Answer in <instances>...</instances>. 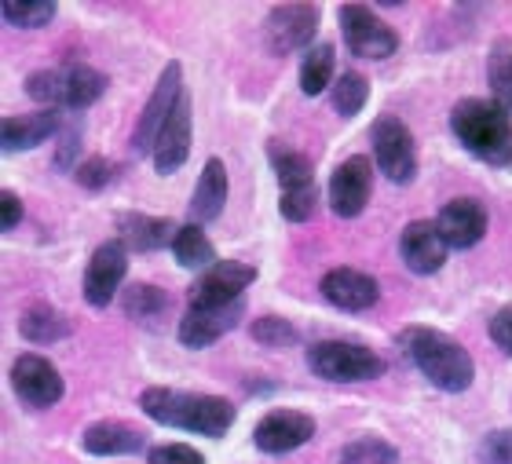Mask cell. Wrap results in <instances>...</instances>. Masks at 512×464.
Here are the masks:
<instances>
[{
  "label": "cell",
  "instance_id": "cell-6",
  "mask_svg": "<svg viewBox=\"0 0 512 464\" xmlns=\"http://www.w3.org/2000/svg\"><path fill=\"white\" fill-rule=\"evenodd\" d=\"M370 139H374V161L377 169L388 176L392 183H410L417 172V147H414V132L392 114H381L370 128Z\"/></svg>",
  "mask_w": 512,
  "mask_h": 464
},
{
  "label": "cell",
  "instance_id": "cell-29",
  "mask_svg": "<svg viewBox=\"0 0 512 464\" xmlns=\"http://www.w3.org/2000/svg\"><path fill=\"white\" fill-rule=\"evenodd\" d=\"M487 81H491L494 103L512 117V44L509 41H498L491 48V59H487Z\"/></svg>",
  "mask_w": 512,
  "mask_h": 464
},
{
  "label": "cell",
  "instance_id": "cell-17",
  "mask_svg": "<svg viewBox=\"0 0 512 464\" xmlns=\"http://www.w3.org/2000/svg\"><path fill=\"white\" fill-rule=\"evenodd\" d=\"M447 249L450 245L443 242L439 227L428 220H414L399 238V256H403V264L414 275H436L443 260H447Z\"/></svg>",
  "mask_w": 512,
  "mask_h": 464
},
{
  "label": "cell",
  "instance_id": "cell-3",
  "mask_svg": "<svg viewBox=\"0 0 512 464\" xmlns=\"http://www.w3.org/2000/svg\"><path fill=\"white\" fill-rule=\"evenodd\" d=\"M450 128L461 147L487 165H512V117L487 99H461L450 114Z\"/></svg>",
  "mask_w": 512,
  "mask_h": 464
},
{
  "label": "cell",
  "instance_id": "cell-34",
  "mask_svg": "<svg viewBox=\"0 0 512 464\" xmlns=\"http://www.w3.org/2000/svg\"><path fill=\"white\" fill-rule=\"evenodd\" d=\"M26 92H30V99H37L44 110H55V106L66 99L63 74H55V70H37V74L26 77Z\"/></svg>",
  "mask_w": 512,
  "mask_h": 464
},
{
  "label": "cell",
  "instance_id": "cell-7",
  "mask_svg": "<svg viewBox=\"0 0 512 464\" xmlns=\"http://www.w3.org/2000/svg\"><path fill=\"white\" fill-rule=\"evenodd\" d=\"M341 33H344L348 52L359 55V59H374V63L395 55V48H399L395 30L384 19H377L366 4H344L341 8Z\"/></svg>",
  "mask_w": 512,
  "mask_h": 464
},
{
  "label": "cell",
  "instance_id": "cell-21",
  "mask_svg": "<svg viewBox=\"0 0 512 464\" xmlns=\"http://www.w3.org/2000/svg\"><path fill=\"white\" fill-rule=\"evenodd\" d=\"M118 242L125 245L128 253H158L165 245L176 242L180 227L169 220H158V216H143V212H125L118 216Z\"/></svg>",
  "mask_w": 512,
  "mask_h": 464
},
{
  "label": "cell",
  "instance_id": "cell-31",
  "mask_svg": "<svg viewBox=\"0 0 512 464\" xmlns=\"http://www.w3.org/2000/svg\"><path fill=\"white\" fill-rule=\"evenodd\" d=\"M0 15L19 30H37V26H48L55 19V4L52 0H4Z\"/></svg>",
  "mask_w": 512,
  "mask_h": 464
},
{
  "label": "cell",
  "instance_id": "cell-14",
  "mask_svg": "<svg viewBox=\"0 0 512 464\" xmlns=\"http://www.w3.org/2000/svg\"><path fill=\"white\" fill-rule=\"evenodd\" d=\"M128 275V249L121 242L99 245L85 271V300L92 307H107L118 296L121 282Z\"/></svg>",
  "mask_w": 512,
  "mask_h": 464
},
{
  "label": "cell",
  "instance_id": "cell-23",
  "mask_svg": "<svg viewBox=\"0 0 512 464\" xmlns=\"http://www.w3.org/2000/svg\"><path fill=\"white\" fill-rule=\"evenodd\" d=\"M224 201H227V169H224V161H220V158H209V161H205L202 176H198L194 198H191L194 223L202 227V223L216 220V216L224 212Z\"/></svg>",
  "mask_w": 512,
  "mask_h": 464
},
{
  "label": "cell",
  "instance_id": "cell-19",
  "mask_svg": "<svg viewBox=\"0 0 512 464\" xmlns=\"http://www.w3.org/2000/svg\"><path fill=\"white\" fill-rule=\"evenodd\" d=\"M187 154H191V99L183 95L180 106L172 110V117L165 121V128H161L158 143H154V169L161 172V176H169V172H176L187 161Z\"/></svg>",
  "mask_w": 512,
  "mask_h": 464
},
{
  "label": "cell",
  "instance_id": "cell-12",
  "mask_svg": "<svg viewBox=\"0 0 512 464\" xmlns=\"http://www.w3.org/2000/svg\"><path fill=\"white\" fill-rule=\"evenodd\" d=\"M370 187H374V165L370 158L355 154V158L341 161L330 176V209L344 220H355L370 201Z\"/></svg>",
  "mask_w": 512,
  "mask_h": 464
},
{
  "label": "cell",
  "instance_id": "cell-27",
  "mask_svg": "<svg viewBox=\"0 0 512 464\" xmlns=\"http://www.w3.org/2000/svg\"><path fill=\"white\" fill-rule=\"evenodd\" d=\"M19 329L30 344H55V340L70 337V322H66L59 311H52V307H44V304L30 307V311L22 315Z\"/></svg>",
  "mask_w": 512,
  "mask_h": 464
},
{
  "label": "cell",
  "instance_id": "cell-18",
  "mask_svg": "<svg viewBox=\"0 0 512 464\" xmlns=\"http://www.w3.org/2000/svg\"><path fill=\"white\" fill-rule=\"evenodd\" d=\"M319 289L341 311H366V307H374L381 300V285L370 275H363V271H355V267H333V271H326Z\"/></svg>",
  "mask_w": 512,
  "mask_h": 464
},
{
  "label": "cell",
  "instance_id": "cell-24",
  "mask_svg": "<svg viewBox=\"0 0 512 464\" xmlns=\"http://www.w3.org/2000/svg\"><path fill=\"white\" fill-rule=\"evenodd\" d=\"M63 85H66L63 106H70V110H88L92 103L103 99V92H107L110 81L99 74L96 66L74 63V66H66L63 70Z\"/></svg>",
  "mask_w": 512,
  "mask_h": 464
},
{
  "label": "cell",
  "instance_id": "cell-39",
  "mask_svg": "<svg viewBox=\"0 0 512 464\" xmlns=\"http://www.w3.org/2000/svg\"><path fill=\"white\" fill-rule=\"evenodd\" d=\"M22 223V201L15 190H0V231H15Z\"/></svg>",
  "mask_w": 512,
  "mask_h": 464
},
{
  "label": "cell",
  "instance_id": "cell-11",
  "mask_svg": "<svg viewBox=\"0 0 512 464\" xmlns=\"http://www.w3.org/2000/svg\"><path fill=\"white\" fill-rule=\"evenodd\" d=\"M319 26V8L315 4H275L267 15V44L275 55L311 48Z\"/></svg>",
  "mask_w": 512,
  "mask_h": 464
},
{
  "label": "cell",
  "instance_id": "cell-33",
  "mask_svg": "<svg viewBox=\"0 0 512 464\" xmlns=\"http://www.w3.org/2000/svg\"><path fill=\"white\" fill-rule=\"evenodd\" d=\"M249 333H253V340L256 344H264V348H289V344H297V329L278 315L256 318L253 326H249Z\"/></svg>",
  "mask_w": 512,
  "mask_h": 464
},
{
  "label": "cell",
  "instance_id": "cell-40",
  "mask_svg": "<svg viewBox=\"0 0 512 464\" xmlns=\"http://www.w3.org/2000/svg\"><path fill=\"white\" fill-rule=\"evenodd\" d=\"M77 150H81V132H77V128H63V132H59V154H55V165H59V169H70Z\"/></svg>",
  "mask_w": 512,
  "mask_h": 464
},
{
  "label": "cell",
  "instance_id": "cell-4",
  "mask_svg": "<svg viewBox=\"0 0 512 464\" xmlns=\"http://www.w3.org/2000/svg\"><path fill=\"white\" fill-rule=\"evenodd\" d=\"M308 366L315 377L333 380V384H359V380H374L384 373L381 355L355 340H322L308 348Z\"/></svg>",
  "mask_w": 512,
  "mask_h": 464
},
{
  "label": "cell",
  "instance_id": "cell-15",
  "mask_svg": "<svg viewBox=\"0 0 512 464\" xmlns=\"http://www.w3.org/2000/svg\"><path fill=\"white\" fill-rule=\"evenodd\" d=\"M242 315H246V300L220 304V307H191L180 318V344L183 348H209L224 333H231Z\"/></svg>",
  "mask_w": 512,
  "mask_h": 464
},
{
  "label": "cell",
  "instance_id": "cell-36",
  "mask_svg": "<svg viewBox=\"0 0 512 464\" xmlns=\"http://www.w3.org/2000/svg\"><path fill=\"white\" fill-rule=\"evenodd\" d=\"M150 464H205V457L194 446L183 443H165L150 450Z\"/></svg>",
  "mask_w": 512,
  "mask_h": 464
},
{
  "label": "cell",
  "instance_id": "cell-37",
  "mask_svg": "<svg viewBox=\"0 0 512 464\" xmlns=\"http://www.w3.org/2000/svg\"><path fill=\"white\" fill-rule=\"evenodd\" d=\"M480 454L487 464H512V428H502V432H491L483 439Z\"/></svg>",
  "mask_w": 512,
  "mask_h": 464
},
{
  "label": "cell",
  "instance_id": "cell-22",
  "mask_svg": "<svg viewBox=\"0 0 512 464\" xmlns=\"http://www.w3.org/2000/svg\"><path fill=\"white\" fill-rule=\"evenodd\" d=\"M81 443H85L88 454H96V457H121V454H139V450L147 446V435L136 432L132 424L99 421L81 435Z\"/></svg>",
  "mask_w": 512,
  "mask_h": 464
},
{
  "label": "cell",
  "instance_id": "cell-8",
  "mask_svg": "<svg viewBox=\"0 0 512 464\" xmlns=\"http://www.w3.org/2000/svg\"><path fill=\"white\" fill-rule=\"evenodd\" d=\"M183 95H187V92H183L180 63H169L165 70H161V81H158V88L150 92L147 106H143V114H139L136 136H132V143H136L139 154H154V143H158L161 128H165V121L172 117V110L180 106Z\"/></svg>",
  "mask_w": 512,
  "mask_h": 464
},
{
  "label": "cell",
  "instance_id": "cell-2",
  "mask_svg": "<svg viewBox=\"0 0 512 464\" xmlns=\"http://www.w3.org/2000/svg\"><path fill=\"white\" fill-rule=\"evenodd\" d=\"M399 348L410 355L417 370L425 373L439 391H465L476 377V362L458 340L428 326H410L399 333Z\"/></svg>",
  "mask_w": 512,
  "mask_h": 464
},
{
  "label": "cell",
  "instance_id": "cell-9",
  "mask_svg": "<svg viewBox=\"0 0 512 464\" xmlns=\"http://www.w3.org/2000/svg\"><path fill=\"white\" fill-rule=\"evenodd\" d=\"M256 282V267L242 264V260H216L209 271L198 275V282L191 285V307H220L242 300L249 285Z\"/></svg>",
  "mask_w": 512,
  "mask_h": 464
},
{
  "label": "cell",
  "instance_id": "cell-30",
  "mask_svg": "<svg viewBox=\"0 0 512 464\" xmlns=\"http://www.w3.org/2000/svg\"><path fill=\"white\" fill-rule=\"evenodd\" d=\"M330 99H333V110H337L341 117H355L366 106V99H370V85H366L363 74L348 70V74H341L337 81H333Z\"/></svg>",
  "mask_w": 512,
  "mask_h": 464
},
{
  "label": "cell",
  "instance_id": "cell-35",
  "mask_svg": "<svg viewBox=\"0 0 512 464\" xmlns=\"http://www.w3.org/2000/svg\"><path fill=\"white\" fill-rule=\"evenodd\" d=\"M77 183L88 190H103L110 180H114V165L103 158H88V161H77Z\"/></svg>",
  "mask_w": 512,
  "mask_h": 464
},
{
  "label": "cell",
  "instance_id": "cell-13",
  "mask_svg": "<svg viewBox=\"0 0 512 464\" xmlns=\"http://www.w3.org/2000/svg\"><path fill=\"white\" fill-rule=\"evenodd\" d=\"M315 435V417L300 410H271L253 428V443L264 454H293Z\"/></svg>",
  "mask_w": 512,
  "mask_h": 464
},
{
  "label": "cell",
  "instance_id": "cell-10",
  "mask_svg": "<svg viewBox=\"0 0 512 464\" xmlns=\"http://www.w3.org/2000/svg\"><path fill=\"white\" fill-rule=\"evenodd\" d=\"M11 388H15V395L26 406L48 410V406H55V402L63 399L66 384L59 377V370L44 355H19L15 366H11Z\"/></svg>",
  "mask_w": 512,
  "mask_h": 464
},
{
  "label": "cell",
  "instance_id": "cell-28",
  "mask_svg": "<svg viewBox=\"0 0 512 464\" xmlns=\"http://www.w3.org/2000/svg\"><path fill=\"white\" fill-rule=\"evenodd\" d=\"M333 63H337L333 44H315V48H308L304 63H300V92L304 95L326 92V88L333 85Z\"/></svg>",
  "mask_w": 512,
  "mask_h": 464
},
{
  "label": "cell",
  "instance_id": "cell-32",
  "mask_svg": "<svg viewBox=\"0 0 512 464\" xmlns=\"http://www.w3.org/2000/svg\"><path fill=\"white\" fill-rule=\"evenodd\" d=\"M395 461H399V454L384 439H374V435L348 443L341 454V464H395Z\"/></svg>",
  "mask_w": 512,
  "mask_h": 464
},
{
  "label": "cell",
  "instance_id": "cell-5",
  "mask_svg": "<svg viewBox=\"0 0 512 464\" xmlns=\"http://www.w3.org/2000/svg\"><path fill=\"white\" fill-rule=\"evenodd\" d=\"M271 165H275L278 187H282L278 212H282L289 223L311 220V216H315V201H319V187H315L311 161L304 158V154H297V150L271 147Z\"/></svg>",
  "mask_w": 512,
  "mask_h": 464
},
{
  "label": "cell",
  "instance_id": "cell-38",
  "mask_svg": "<svg viewBox=\"0 0 512 464\" xmlns=\"http://www.w3.org/2000/svg\"><path fill=\"white\" fill-rule=\"evenodd\" d=\"M491 340L512 359V304L502 307V311L491 318Z\"/></svg>",
  "mask_w": 512,
  "mask_h": 464
},
{
  "label": "cell",
  "instance_id": "cell-1",
  "mask_svg": "<svg viewBox=\"0 0 512 464\" xmlns=\"http://www.w3.org/2000/svg\"><path fill=\"white\" fill-rule=\"evenodd\" d=\"M139 410L147 413L150 421L183 428V432L209 435V439L227 435V428L238 417L235 406L220 399V395H191V391L176 388H147L139 395Z\"/></svg>",
  "mask_w": 512,
  "mask_h": 464
},
{
  "label": "cell",
  "instance_id": "cell-20",
  "mask_svg": "<svg viewBox=\"0 0 512 464\" xmlns=\"http://www.w3.org/2000/svg\"><path fill=\"white\" fill-rule=\"evenodd\" d=\"M63 132V121H59V110H37V114H22V117H4L0 125V143L8 154L15 150H33L48 143L52 136Z\"/></svg>",
  "mask_w": 512,
  "mask_h": 464
},
{
  "label": "cell",
  "instance_id": "cell-26",
  "mask_svg": "<svg viewBox=\"0 0 512 464\" xmlns=\"http://www.w3.org/2000/svg\"><path fill=\"white\" fill-rule=\"evenodd\" d=\"M172 253H176L180 267H187V271H209V267L216 264L213 242L205 238V231L198 227V223H187V227H180L176 242H172Z\"/></svg>",
  "mask_w": 512,
  "mask_h": 464
},
{
  "label": "cell",
  "instance_id": "cell-16",
  "mask_svg": "<svg viewBox=\"0 0 512 464\" xmlns=\"http://www.w3.org/2000/svg\"><path fill=\"white\" fill-rule=\"evenodd\" d=\"M436 227L450 249H472V245H480L483 234H487V209H483V201H476V198H454L443 205Z\"/></svg>",
  "mask_w": 512,
  "mask_h": 464
},
{
  "label": "cell",
  "instance_id": "cell-25",
  "mask_svg": "<svg viewBox=\"0 0 512 464\" xmlns=\"http://www.w3.org/2000/svg\"><path fill=\"white\" fill-rule=\"evenodd\" d=\"M121 307H125L128 318H136V322H143V326H154L161 315H169L172 300H169L165 289H158V285L136 282V285H128L125 289Z\"/></svg>",
  "mask_w": 512,
  "mask_h": 464
}]
</instances>
